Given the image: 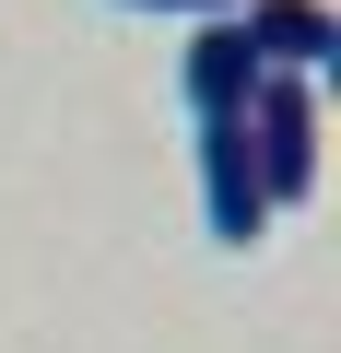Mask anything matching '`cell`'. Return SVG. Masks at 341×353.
Segmentation results:
<instances>
[{
    "mask_svg": "<svg viewBox=\"0 0 341 353\" xmlns=\"http://www.w3.org/2000/svg\"><path fill=\"white\" fill-rule=\"evenodd\" d=\"M236 36H247L259 71H294V83H318V71L341 59V12H329V0H247Z\"/></svg>",
    "mask_w": 341,
    "mask_h": 353,
    "instance_id": "3957f363",
    "label": "cell"
},
{
    "mask_svg": "<svg viewBox=\"0 0 341 353\" xmlns=\"http://www.w3.org/2000/svg\"><path fill=\"white\" fill-rule=\"evenodd\" d=\"M247 83H259V59H247L236 12L189 24V48H177V94H189V118H236V106H247Z\"/></svg>",
    "mask_w": 341,
    "mask_h": 353,
    "instance_id": "277c9868",
    "label": "cell"
},
{
    "mask_svg": "<svg viewBox=\"0 0 341 353\" xmlns=\"http://www.w3.org/2000/svg\"><path fill=\"white\" fill-rule=\"evenodd\" d=\"M236 118H247V153H259V189H271V212H282V201H306V189H318V141H329V118H318V83H294V71H259Z\"/></svg>",
    "mask_w": 341,
    "mask_h": 353,
    "instance_id": "6da1fadb",
    "label": "cell"
},
{
    "mask_svg": "<svg viewBox=\"0 0 341 353\" xmlns=\"http://www.w3.org/2000/svg\"><path fill=\"white\" fill-rule=\"evenodd\" d=\"M141 12H189V24H212V12H247V0H141Z\"/></svg>",
    "mask_w": 341,
    "mask_h": 353,
    "instance_id": "5b68a950",
    "label": "cell"
},
{
    "mask_svg": "<svg viewBox=\"0 0 341 353\" xmlns=\"http://www.w3.org/2000/svg\"><path fill=\"white\" fill-rule=\"evenodd\" d=\"M200 224H212L224 248H259V236H271V189H259L247 118H200Z\"/></svg>",
    "mask_w": 341,
    "mask_h": 353,
    "instance_id": "7a4b0ae2",
    "label": "cell"
}]
</instances>
